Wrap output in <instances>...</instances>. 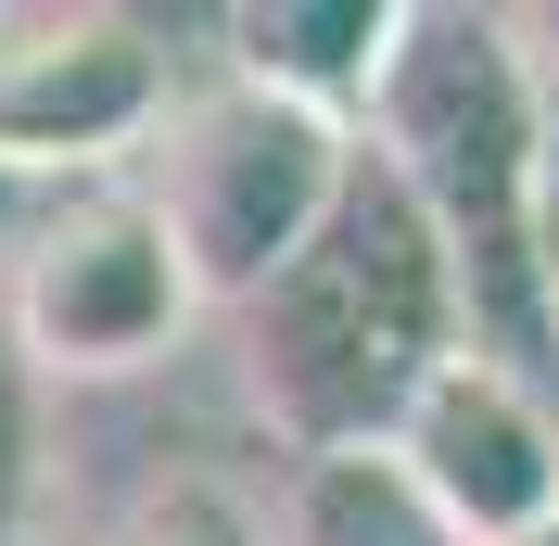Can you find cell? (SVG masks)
Returning a JSON list of instances; mask_svg holds the SVG:
<instances>
[{"label": "cell", "instance_id": "8", "mask_svg": "<svg viewBox=\"0 0 559 546\" xmlns=\"http://www.w3.org/2000/svg\"><path fill=\"white\" fill-rule=\"evenodd\" d=\"M267 546H471V534L369 444V458H293V483L267 509Z\"/></svg>", "mask_w": 559, "mask_h": 546}, {"label": "cell", "instance_id": "11", "mask_svg": "<svg viewBox=\"0 0 559 546\" xmlns=\"http://www.w3.org/2000/svg\"><path fill=\"white\" fill-rule=\"evenodd\" d=\"M534 280H547V394H559V103H547V166H534Z\"/></svg>", "mask_w": 559, "mask_h": 546}, {"label": "cell", "instance_id": "12", "mask_svg": "<svg viewBox=\"0 0 559 546\" xmlns=\"http://www.w3.org/2000/svg\"><path fill=\"white\" fill-rule=\"evenodd\" d=\"M509 38H522L534 90H559V0H547V13H509Z\"/></svg>", "mask_w": 559, "mask_h": 546}, {"label": "cell", "instance_id": "9", "mask_svg": "<svg viewBox=\"0 0 559 546\" xmlns=\"http://www.w3.org/2000/svg\"><path fill=\"white\" fill-rule=\"evenodd\" d=\"M103 546H267V509H254V483H229V471H153L128 509H115Z\"/></svg>", "mask_w": 559, "mask_h": 546}, {"label": "cell", "instance_id": "4", "mask_svg": "<svg viewBox=\"0 0 559 546\" xmlns=\"http://www.w3.org/2000/svg\"><path fill=\"white\" fill-rule=\"evenodd\" d=\"M0 318L38 381H115V369H153L204 318V293L178 268L166 216L140 204V178H90L26 216L13 268H0Z\"/></svg>", "mask_w": 559, "mask_h": 546}, {"label": "cell", "instance_id": "1", "mask_svg": "<svg viewBox=\"0 0 559 546\" xmlns=\"http://www.w3.org/2000/svg\"><path fill=\"white\" fill-rule=\"evenodd\" d=\"M369 153L419 204L457 293V356L547 394V280H534V166H547V90H534L509 13L471 0H407V38L369 103ZM559 407V394H547Z\"/></svg>", "mask_w": 559, "mask_h": 546}, {"label": "cell", "instance_id": "2", "mask_svg": "<svg viewBox=\"0 0 559 546\" xmlns=\"http://www.w3.org/2000/svg\"><path fill=\"white\" fill-rule=\"evenodd\" d=\"M229 343H242L254 419L293 458H369V444H394L407 394L457 356L445 254H432L419 204L394 191V166L369 140H356L331 216L229 306Z\"/></svg>", "mask_w": 559, "mask_h": 546}, {"label": "cell", "instance_id": "6", "mask_svg": "<svg viewBox=\"0 0 559 546\" xmlns=\"http://www.w3.org/2000/svg\"><path fill=\"white\" fill-rule=\"evenodd\" d=\"M382 458L471 546H559V407L534 381L484 369V356H445V369L407 394V419H394Z\"/></svg>", "mask_w": 559, "mask_h": 546}, {"label": "cell", "instance_id": "10", "mask_svg": "<svg viewBox=\"0 0 559 546\" xmlns=\"http://www.w3.org/2000/svg\"><path fill=\"white\" fill-rule=\"evenodd\" d=\"M38 496H51V381L26 369V343L0 318V546L38 534Z\"/></svg>", "mask_w": 559, "mask_h": 546}, {"label": "cell", "instance_id": "13", "mask_svg": "<svg viewBox=\"0 0 559 546\" xmlns=\"http://www.w3.org/2000/svg\"><path fill=\"white\" fill-rule=\"evenodd\" d=\"M38 204H51V191H26V178L0 166V254H13V241H26V216H38Z\"/></svg>", "mask_w": 559, "mask_h": 546}, {"label": "cell", "instance_id": "3", "mask_svg": "<svg viewBox=\"0 0 559 546\" xmlns=\"http://www.w3.org/2000/svg\"><path fill=\"white\" fill-rule=\"evenodd\" d=\"M344 166H356V128H331V115H306V103H280V90L216 64V76H178L166 128L140 140L128 178H140V204L166 216L191 293L242 306L254 280L331 216Z\"/></svg>", "mask_w": 559, "mask_h": 546}, {"label": "cell", "instance_id": "5", "mask_svg": "<svg viewBox=\"0 0 559 546\" xmlns=\"http://www.w3.org/2000/svg\"><path fill=\"white\" fill-rule=\"evenodd\" d=\"M166 103H178V38L153 13H103V0L0 13V166L26 191L128 178Z\"/></svg>", "mask_w": 559, "mask_h": 546}, {"label": "cell", "instance_id": "7", "mask_svg": "<svg viewBox=\"0 0 559 546\" xmlns=\"http://www.w3.org/2000/svg\"><path fill=\"white\" fill-rule=\"evenodd\" d=\"M216 64L280 90V103L331 115V128H369L382 103V64L394 38H407V0H242V13H216Z\"/></svg>", "mask_w": 559, "mask_h": 546}]
</instances>
